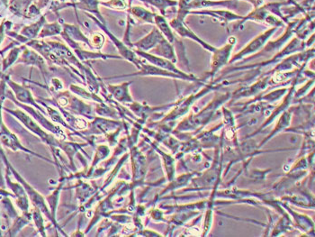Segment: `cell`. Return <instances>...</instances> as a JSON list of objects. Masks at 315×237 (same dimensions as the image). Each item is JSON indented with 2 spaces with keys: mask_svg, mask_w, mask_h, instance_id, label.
Returning <instances> with one entry per match:
<instances>
[{
  "mask_svg": "<svg viewBox=\"0 0 315 237\" xmlns=\"http://www.w3.org/2000/svg\"><path fill=\"white\" fill-rule=\"evenodd\" d=\"M236 39L234 37H231L229 39V42H227L224 47L219 48L213 52V59L211 61V70L206 74L207 78H213L215 73H218L223 67H224L229 61L232 49L235 44Z\"/></svg>",
  "mask_w": 315,
  "mask_h": 237,
  "instance_id": "obj_1",
  "label": "cell"
},
{
  "mask_svg": "<svg viewBox=\"0 0 315 237\" xmlns=\"http://www.w3.org/2000/svg\"><path fill=\"white\" fill-rule=\"evenodd\" d=\"M278 27H273L270 28V30H266V32L262 33L260 35H258L256 38L253 39L246 47H244L243 50L239 52V54H236L234 57L232 58V60H230V63H234L236 61L241 60L243 58L250 55V54H254L258 53V51L261 50L262 48L265 46L266 43L270 37L273 35V34L276 33Z\"/></svg>",
  "mask_w": 315,
  "mask_h": 237,
  "instance_id": "obj_2",
  "label": "cell"
},
{
  "mask_svg": "<svg viewBox=\"0 0 315 237\" xmlns=\"http://www.w3.org/2000/svg\"><path fill=\"white\" fill-rule=\"evenodd\" d=\"M137 54H139L141 57L144 58L147 61L152 62L153 65L157 66V67H160L161 69H166L171 73H176L179 76L183 77L185 81H198V79L196 77L191 75V74H187V73H183L180 69H178L176 66L174 65V62L167 60L165 58L158 57L155 55H152V54H147L145 52H141V51H136Z\"/></svg>",
  "mask_w": 315,
  "mask_h": 237,
  "instance_id": "obj_3",
  "label": "cell"
},
{
  "mask_svg": "<svg viewBox=\"0 0 315 237\" xmlns=\"http://www.w3.org/2000/svg\"><path fill=\"white\" fill-rule=\"evenodd\" d=\"M169 26H171V28L175 29L181 37H186V38H189L193 41H196L200 45L203 46L205 49L211 52V53H213L214 51L216 50L215 47L210 45L207 42H204L202 39L199 38L198 35L195 34L193 31L190 30L189 28L186 27V23H184V20L179 19L178 17H176L175 19L171 20Z\"/></svg>",
  "mask_w": 315,
  "mask_h": 237,
  "instance_id": "obj_4",
  "label": "cell"
},
{
  "mask_svg": "<svg viewBox=\"0 0 315 237\" xmlns=\"http://www.w3.org/2000/svg\"><path fill=\"white\" fill-rule=\"evenodd\" d=\"M270 74H268L266 78H264L263 80H258L256 83L251 85L250 87H244L240 88L239 89H237L234 93L231 94V98L233 100H237L239 98H245V97L252 96L256 95L258 92L261 91L263 89L266 88V85L270 82Z\"/></svg>",
  "mask_w": 315,
  "mask_h": 237,
  "instance_id": "obj_5",
  "label": "cell"
},
{
  "mask_svg": "<svg viewBox=\"0 0 315 237\" xmlns=\"http://www.w3.org/2000/svg\"><path fill=\"white\" fill-rule=\"evenodd\" d=\"M210 15L215 17L220 22H224L225 23H230L235 20H243V16L241 15H236L232 12L226 11V10H202V11H189L188 15Z\"/></svg>",
  "mask_w": 315,
  "mask_h": 237,
  "instance_id": "obj_6",
  "label": "cell"
},
{
  "mask_svg": "<svg viewBox=\"0 0 315 237\" xmlns=\"http://www.w3.org/2000/svg\"><path fill=\"white\" fill-rule=\"evenodd\" d=\"M140 69H141L140 73H136V74H131L128 76H149L150 75V76L171 77L173 79H179V80L185 81L183 77L166 70V69H161L160 67H157L155 65H147V64L141 63Z\"/></svg>",
  "mask_w": 315,
  "mask_h": 237,
  "instance_id": "obj_7",
  "label": "cell"
},
{
  "mask_svg": "<svg viewBox=\"0 0 315 237\" xmlns=\"http://www.w3.org/2000/svg\"><path fill=\"white\" fill-rule=\"evenodd\" d=\"M214 6H224L225 8H236L238 2L234 0H224V1H211V0H193L187 7L188 12L191 9L201 8H212Z\"/></svg>",
  "mask_w": 315,
  "mask_h": 237,
  "instance_id": "obj_8",
  "label": "cell"
},
{
  "mask_svg": "<svg viewBox=\"0 0 315 237\" xmlns=\"http://www.w3.org/2000/svg\"><path fill=\"white\" fill-rule=\"evenodd\" d=\"M163 38V35H161L160 31L154 28L150 35L136 42L134 45L141 50L148 51L158 45Z\"/></svg>",
  "mask_w": 315,
  "mask_h": 237,
  "instance_id": "obj_9",
  "label": "cell"
},
{
  "mask_svg": "<svg viewBox=\"0 0 315 237\" xmlns=\"http://www.w3.org/2000/svg\"><path fill=\"white\" fill-rule=\"evenodd\" d=\"M154 53L159 54L167 60H169L172 62L177 61L173 46L171 45V42L165 38L162 39L161 42L157 45L155 50H154Z\"/></svg>",
  "mask_w": 315,
  "mask_h": 237,
  "instance_id": "obj_10",
  "label": "cell"
},
{
  "mask_svg": "<svg viewBox=\"0 0 315 237\" xmlns=\"http://www.w3.org/2000/svg\"><path fill=\"white\" fill-rule=\"evenodd\" d=\"M154 20H155L156 25L158 26V27L160 28V30L161 31V33L167 37V41L171 42V43H173V42L175 41V36L173 32L171 30V27L169 26V23H167L166 19L161 15H155L154 16Z\"/></svg>",
  "mask_w": 315,
  "mask_h": 237,
  "instance_id": "obj_11",
  "label": "cell"
},
{
  "mask_svg": "<svg viewBox=\"0 0 315 237\" xmlns=\"http://www.w3.org/2000/svg\"><path fill=\"white\" fill-rule=\"evenodd\" d=\"M131 13L134 16H136L138 19L143 21V22H147V23H153V18L155 16V15L146 10L145 8H140V7H134L132 8Z\"/></svg>",
  "mask_w": 315,
  "mask_h": 237,
  "instance_id": "obj_12",
  "label": "cell"
},
{
  "mask_svg": "<svg viewBox=\"0 0 315 237\" xmlns=\"http://www.w3.org/2000/svg\"><path fill=\"white\" fill-rule=\"evenodd\" d=\"M112 93L114 94V96L120 101H131L132 99L130 97L128 93V84L120 85V86H114L112 87Z\"/></svg>",
  "mask_w": 315,
  "mask_h": 237,
  "instance_id": "obj_13",
  "label": "cell"
},
{
  "mask_svg": "<svg viewBox=\"0 0 315 237\" xmlns=\"http://www.w3.org/2000/svg\"><path fill=\"white\" fill-rule=\"evenodd\" d=\"M141 1L147 2L149 4L160 9V11L162 12V14H164V12L167 8L176 7L179 5V2L176 0H141Z\"/></svg>",
  "mask_w": 315,
  "mask_h": 237,
  "instance_id": "obj_14",
  "label": "cell"
},
{
  "mask_svg": "<svg viewBox=\"0 0 315 237\" xmlns=\"http://www.w3.org/2000/svg\"><path fill=\"white\" fill-rule=\"evenodd\" d=\"M193 0H179V13H178V18L179 19L184 20L186 15H188V9L187 7L188 5L192 2Z\"/></svg>",
  "mask_w": 315,
  "mask_h": 237,
  "instance_id": "obj_15",
  "label": "cell"
},
{
  "mask_svg": "<svg viewBox=\"0 0 315 237\" xmlns=\"http://www.w3.org/2000/svg\"><path fill=\"white\" fill-rule=\"evenodd\" d=\"M106 5L114 9H118V10H125L128 6L126 0H111L109 3Z\"/></svg>",
  "mask_w": 315,
  "mask_h": 237,
  "instance_id": "obj_16",
  "label": "cell"
},
{
  "mask_svg": "<svg viewBox=\"0 0 315 237\" xmlns=\"http://www.w3.org/2000/svg\"><path fill=\"white\" fill-rule=\"evenodd\" d=\"M234 1H237V0H234ZM239 1V0H238ZM245 1H249L250 3L253 5V7L254 8H259V7H261L264 5V0H245Z\"/></svg>",
  "mask_w": 315,
  "mask_h": 237,
  "instance_id": "obj_17",
  "label": "cell"
}]
</instances>
